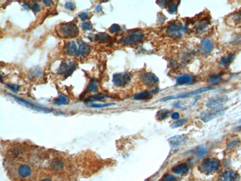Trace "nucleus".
I'll return each mask as SVG.
<instances>
[{
  "label": "nucleus",
  "mask_w": 241,
  "mask_h": 181,
  "mask_svg": "<svg viewBox=\"0 0 241 181\" xmlns=\"http://www.w3.org/2000/svg\"><path fill=\"white\" fill-rule=\"evenodd\" d=\"M220 161L217 158L210 157L205 158L199 165L198 169L201 173L205 175H212L220 169Z\"/></svg>",
  "instance_id": "nucleus-1"
},
{
  "label": "nucleus",
  "mask_w": 241,
  "mask_h": 181,
  "mask_svg": "<svg viewBox=\"0 0 241 181\" xmlns=\"http://www.w3.org/2000/svg\"><path fill=\"white\" fill-rule=\"evenodd\" d=\"M166 33L171 38L179 39L188 33V28L180 22H174L168 27Z\"/></svg>",
  "instance_id": "nucleus-2"
},
{
  "label": "nucleus",
  "mask_w": 241,
  "mask_h": 181,
  "mask_svg": "<svg viewBox=\"0 0 241 181\" xmlns=\"http://www.w3.org/2000/svg\"><path fill=\"white\" fill-rule=\"evenodd\" d=\"M58 33L65 38H74L79 34V29L74 23H64L59 26Z\"/></svg>",
  "instance_id": "nucleus-3"
},
{
  "label": "nucleus",
  "mask_w": 241,
  "mask_h": 181,
  "mask_svg": "<svg viewBox=\"0 0 241 181\" xmlns=\"http://www.w3.org/2000/svg\"><path fill=\"white\" fill-rule=\"evenodd\" d=\"M145 35L143 32L141 31H134L131 32L126 36L122 37L121 38L120 42L126 45H134L138 42L143 41L144 39Z\"/></svg>",
  "instance_id": "nucleus-4"
},
{
  "label": "nucleus",
  "mask_w": 241,
  "mask_h": 181,
  "mask_svg": "<svg viewBox=\"0 0 241 181\" xmlns=\"http://www.w3.org/2000/svg\"><path fill=\"white\" fill-rule=\"evenodd\" d=\"M213 89H215V87L201 88V89H197V90L189 91V92L184 93V94H178V95H173V96H170V97H164L163 99H161V101L164 102V101L171 100V99H183V98H186L188 97H191V96L196 95V94H201V93L205 92V91L213 90Z\"/></svg>",
  "instance_id": "nucleus-5"
},
{
  "label": "nucleus",
  "mask_w": 241,
  "mask_h": 181,
  "mask_svg": "<svg viewBox=\"0 0 241 181\" xmlns=\"http://www.w3.org/2000/svg\"><path fill=\"white\" fill-rule=\"evenodd\" d=\"M131 79V75L129 73H119L113 76L112 82L117 87H125L129 83Z\"/></svg>",
  "instance_id": "nucleus-6"
},
{
  "label": "nucleus",
  "mask_w": 241,
  "mask_h": 181,
  "mask_svg": "<svg viewBox=\"0 0 241 181\" xmlns=\"http://www.w3.org/2000/svg\"><path fill=\"white\" fill-rule=\"evenodd\" d=\"M228 100V98L224 96H218V97H212L207 101L206 107L212 110H220L222 109L223 107V105L226 101Z\"/></svg>",
  "instance_id": "nucleus-7"
},
{
  "label": "nucleus",
  "mask_w": 241,
  "mask_h": 181,
  "mask_svg": "<svg viewBox=\"0 0 241 181\" xmlns=\"http://www.w3.org/2000/svg\"><path fill=\"white\" fill-rule=\"evenodd\" d=\"M225 114V109H222L220 110H208V111H203L200 115V118L204 123H208V122L222 116Z\"/></svg>",
  "instance_id": "nucleus-8"
},
{
  "label": "nucleus",
  "mask_w": 241,
  "mask_h": 181,
  "mask_svg": "<svg viewBox=\"0 0 241 181\" xmlns=\"http://www.w3.org/2000/svg\"><path fill=\"white\" fill-rule=\"evenodd\" d=\"M76 69V63L74 62H62L60 65L57 73L60 75H65V77H68L69 75L74 72Z\"/></svg>",
  "instance_id": "nucleus-9"
},
{
  "label": "nucleus",
  "mask_w": 241,
  "mask_h": 181,
  "mask_svg": "<svg viewBox=\"0 0 241 181\" xmlns=\"http://www.w3.org/2000/svg\"><path fill=\"white\" fill-rule=\"evenodd\" d=\"M215 48V44L210 38H204L200 42V52L201 54L207 55L210 54Z\"/></svg>",
  "instance_id": "nucleus-10"
},
{
  "label": "nucleus",
  "mask_w": 241,
  "mask_h": 181,
  "mask_svg": "<svg viewBox=\"0 0 241 181\" xmlns=\"http://www.w3.org/2000/svg\"><path fill=\"white\" fill-rule=\"evenodd\" d=\"M141 80H142L143 83L148 87H152L159 82L158 77L154 74L150 72L143 74L141 75Z\"/></svg>",
  "instance_id": "nucleus-11"
},
{
  "label": "nucleus",
  "mask_w": 241,
  "mask_h": 181,
  "mask_svg": "<svg viewBox=\"0 0 241 181\" xmlns=\"http://www.w3.org/2000/svg\"><path fill=\"white\" fill-rule=\"evenodd\" d=\"M168 140L171 148H179L185 144V142L187 141V138L183 135H176L168 138Z\"/></svg>",
  "instance_id": "nucleus-12"
},
{
  "label": "nucleus",
  "mask_w": 241,
  "mask_h": 181,
  "mask_svg": "<svg viewBox=\"0 0 241 181\" xmlns=\"http://www.w3.org/2000/svg\"><path fill=\"white\" fill-rule=\"evenodd\" d=\"M226 23L230 26H241V11L232 13L230 16H229L226 19Z\"/></svg>",
  "instance_id": "nucleus-13"
},
{
  "label": "nucleus",
  "mask_w": 241,
  "mask_h": 181,
  "mask_svg": "<svg viewBox=\"0 0 241 181\" xmlns=\"http://www.w3.org/2000/svg\"><path fill=\"white\" fill-rule=\"evenodd\" d=\"M239 175L235 171L227 170L220 176V181H238Z\"/></svg>",
  "instance_id": "nucleus-14"
},
{
  "label": "nucleus",
  "mask_w": 241,
  "mask_h": 181,
  "mask_svg": "<svg viewBox=\"0 0 241 181\" xmlns=\"http://www.w3.org/2000/svg\"><path fill=\"white\" fill-rule=\"evenodd\" d=\"M17 173L22 178H28L32 175V169L27 164H22L18 167Z\"/></svg>",
  "instance_id": "nucleus-15"
},
{
  "label": "nucleus",
  "mask_w": 241,
  "mask_h": 181,
  "mask_svg": "<svg viewBox=\"0 0 241 181\" xmlns=\"http://www.w3.org/2000/svg\"><path fill=\"white\" fill-rule=\"evenodd\" d=\"M10 95V94H9ZM11 97H12L14 98L15 99H16V100L19 101V102H20L22 103V104L23 105H25V106H28V107L31 108V109H33V110H36V111H43V112H46V113H49V112H51V110H49L48 109H45V108H41V107H38V106H36L35 105L32 104L31 103L28 102V101L27 100H25V99H21V98H19L17 97H15V96H13V95H10Z\"/></svg>",
  "instance_id": "nucleus-16"
},
{
  "label": "nucleus",
  "mask_w": 241,
  "mask_h": 181,
  "mask_svg": "<svg viewBox=\"0 0 241 181\" xmlns=\"http://www.w3.org/2000/svg\"><path fill=\"white\" fill-rule=\"evenodd\" d=\"M195 81V77L191 74H183L180 75L177 78V83L179 85H184L193 83Z\"/></svg>",
  "instance_id": "nucleus-17"
},
{
  "label": "nucleus",
  "mask_w": 241,
  "mask_h": 181,
  "mask_svg": "<svg viewBox=\"0 0 241 181\" xmlns=\"http://www.w3.org/2000/svg\"><path fill=\"white\" fill-rule=\"evenodd\" d=\"M79 43V48L78 52H77V56L78 57H82L88 54L91 51V47L88 44L85 43V42L82 41V40H77Z\"/></svg>",
  "instance_id": "nucleus-18"
},
{
  "label": "nucleus",
  "mask_w": 241,
  "mask_h": 181,
  "mask_svg": "<svg viewBox=\"0 0 241 181\" xmlns=\"http://www.w3.org/2000/svg\"><path fill=\"white\" fill-rule=\"evenodd\" d=\"M209 21L206 19H203L200 20L195 25V29L199 33H203L208 28Z\"/></svg>",
  "instance_id": "nucleus-19"
},
{
  "label": "nucleus",
  "mask_w": 241,
  "mask_h": 181,
  "mask_svg": "<svg viewBox=\"0 0 241 181\" xmlns=\"http://www.w3.org/2000/svg\"><path fill=\"white\" fill-rule=\"evenodd\" d=\"M188 171V165L185 163H180L172 168V172L176 175H185Z\"/></svg>",
  "instance_id": "nucleus-20"
},
{
  "label": "nucleus",
  "mask_w": 241,
  "mask_h": 181,
  "mask_svg": "<svg viewBox=\"0 0 241 181\" xmlns=\"http://www.w3.org/2000/svg\"><path fill=\"white\" fill-rule=\"evenodd\" d=\"M235 56H236V54L235 53H231V54H229L225 55L224 57H222L221 60H220V65H221L222 66H224V67L229 66V65H230L232 62H233L234 60H235Z\"/></svg>",
  "instance_id": "nucleus-21"
},
{
  "label": "nucleus",
  "mask_w": 241,
  "mask_h": 181,
  "mask_svg": "<svg viewBox=\"0 0 241 181\" xmlns=\"http://www.w3.org/2000/svg\"><path fill=\"white\" fill-rule=\"evenodd\" d=\"M65 50H66L67 53L68 54L71 56L77 55V52H78V48H77V44L74 41H70L67 43Z\"/></svg>",
  "instance_id": "nucleus-22"
},
{
  "label": "nucleus",
  "mask_w": 241,
  "mask_h": 181,
  "mask_svg": "<svg viewBox=\"0 0 241 181\" xmlns=\"http://www.w3.org/2000/svg\"><path fill=\"white\" fill-rule=\"evenodd\" d=\"M50 167L56 172H60L64 168V163L62 160H54L50 163Z\"/></svg>",
  "instance_id": "nucleus-23"
},
{
  "label": "nucleus",
  "mask_w": 241,
  "mask_h": 181,
  "mask_svg": "<svg viewBox=\"0 0 241 181\" xmlns=\"http://www.w3.org/2000/svg\"><path fill=\"white\" fill-rule=\"evenodd\" d=\"M151 97V92L148 91H144L140 93H138L134 96V99L136 100H143V99H149Z\"/></svg>",
  "instance_id": "nucleus-24"
},
{
  "label": "nucleus",
  "mask_w": 241,
  "mask_h": 181,
  "mask_svg": "<svg viewBox=\"0 0 241 181\" xmlns=\"http://www.w3.org/2000/svg\"><path fill=\"white\" fill-rule=\"evenodd\" d=\"M94 39L99 42H107L111 40V37L105 33H99L95 35Z\"/></svg>",
  "instance_id": "nucleus-25"
},
{
  "label": "nucleus",
  "mask_w": 241,
  "mask_h": 181,
  "mask_svg": "<svg viewBox=\"0 0 241 181\" xmlns=\"http://www.w3.org/2000/svg\"><path fill=\"white\" fill-rule=\"evenodd\" d=\"M195 153L198 156V159H200L201 157H203L206 155L207 151H208V148L204 145H200L198 148H195Z\"/></svg>",
  "instance_id": "nucleus-26"
},
{
  "label": "nucleus",
  "mask_w": 241,
  "mask_h": 181,
  "mask_svg": "<svg viewBox=\"0 0 241 181\" xmlns=\"http://www.w3.org/2000/svg\"><path fill=\"white\" fill-rule=\"evenodd\" d=\"M106 97H107V96L104 95V94H97V95H94V96H92V97H88L87 99L85 100V103L94 102V101H101V100H103V99H105Z\"/></svg>",
  "instance_id": "nucleus-27"
},
{
  "label": "nucleus",
  "mask_w": 241,
  "mask_h": 181,
  "mask_svg": "<svg viewBox=\"0 0 241 181\" xmlns=\"http://www.w3.org/2000/svg\"><path fill=\"white\" fill-rule=\"evenodd\" d=\"M170 114V111L168 109H161L157 113V118L158 120H163L167 117L168 116V114Z\"/></svg>",
  "instance_id": "nucleus-28"
},
{
  "label": "nucleus",
  "mask_w": 241,
  "mask_h": 181,
  "mask_svg": "<svg viewBox=\"0 0 241 181\" xmlns=\"http://www.w3.org/2000/svg\"><path fill=\"white\" fill-rule=\"evenodd\" d=\"M97 90H98V85H97V81L95 79H91L90 81V82H89L88 85L87 91L88 92L95 93L97 92Z\"/></svg>",
  "instance_id": "nucleus-29"
},
{
  "label": "nucleus",
  "mask_w": 241,
  "mask_h": 181,
  "mask_svg": "<svg viewBox=\"0 0 241 181\" xmlns=\"http://www.w3.org/2000/svg\"><path fill=\"white\" fill-rule=\"evenodd\" d=\"M240 144V141L239 140H231L230 142L227 144V150L228 151H232L235 149V148L238 147Z\"/></svg>",
  "instance_id": "nucleus-30"
},
{
  "label": "nucleus",
  "mask_w": 241,
  "mask_h": 181,
  "mask_svg": "<svg viewBox=\"0 0 241 181\" xmlns=\"http://www.w3.org/2000/svg\"><path fill=\"white\" fill-rule=\"evenodd\" d=\"M68 99L65 96L60 95L57 99H55L53 101V104L59 105V106H60V105H65L66 103H68Z\"/></svg>",
  "instance_id": "nucleus-31"
},
{
  "label": "nucleus",
  "mask_w": 241,
  "mask_h": 181,
  "mask_svg": "<svg viewBox=\"0 0 241 181\" xmlns=\"http://www.w3.org/2000/svg\"><path fill=\"white\" fill-rule=\"evenodd\" d=\"M221 80H222L221 74H217L210 77L209 79H208V82L211 84H217L218 83V82H220Z\"/></svg>",
  "instance_id": "nucleus-32"
},
{
  "label": "nucleus",
  "mask_w": 241,
  "mask_h": 181,
  "mask_svg": "<svg viewBox=\"0 0 241 181\" xmlns=\"http://www.w3.org/2000/svg\"><path fill=\"white\" fill-rule=\"evenodd\" d=\"M187 123V120L186 119H181V120H177V121L174 122L171 125V127L173 128H180V127L183 126L185 123Z\"/></svg>",
  "instance_id": "nucleus-33"
},
{
  "label": "nucleus",
  "mask_w": 241,
  "mask_h": 181,
  "mask_svg": "<svg viewBox=\"0 0 241 181\" xmlns=\"http://www.w3.org/2000/svg\"><path fill=\"white\" fill-rule=\"evenodd\" d=\"M115 103H106V104H93L91 105L90 107L94 108V109H100V108L108 107V106H114Z\"/></svg>",
  "instance_id": "nucleus-34"
},
{
  "label": "nucleus",
  "mask_w": 241,
  "mask_h": 181,
  "mask_svg": "<svg viewBox=\"0 0 241 181\" xmlns=\"http://www.w3.org/2000/svg\"><path fill=\"white\" fill-rule=\"evenodd\" d=\"M109 32L110 33H117L120 30V27H119V25H117V24H114L112 25L109 28Z\"/></svg>",
  "instance_id": "nucleus-35"
},
{
  "label": "nucleus",
  "mask_w": 241,
  "mask_h": 181,
  "mask_svg": "<svg viewBox=\"0 0 241 181\" xmlns=\"http://www.w3.org/2000/svg\"><path fill=\"white\" fill-rule=\"evenodd\" d=\"M82 29L85 30H92L93 25L91 23H89V22H85V23H83L82 24Z\"/></svg>",
  "instance_id": "nucleus-36"
},
{
  "label": "nucleus",
  "mask_w": 241,
  "mask_h": 181,
  "mask_svg": "<svg viewBox=\"0 0 241 181\" xmlns=\"http://www.w3.org/2000/svg\"><path fill=\"white\" fill-rule=\"evenodd\" d=\"M177 180V177L174 175H166L163 177V179L162 180V181H176Z\"/></svg>",
  "instance_id": "nucleus-37"
},
{
  "label": "nucleus",
  "mask_w": 241,
  "mask_h": 181,
  "mask_svg": "<svg viewBox=\"0 0 241 181\" xmlns=\"http://www.w3.org/2000/svg\"><path fill=\"white\" fill-rule=\"evenodd\" d=\"M177 10V5L176 4H171L168 8V11L170 13H174Z\"/></svg>",
  "instance_id": "nucleus-38"
},
{
  "label": "nucleus",
  "mask_w": 241,
  "mask_h": 181,
  "mask_svg": "<svg viewBox=\"0 0 241 181\" xmlns=\"http://www.w3.org/2000/svg\"><path fill=\"white\" fill-rule=\"evenodd\" d=\"M7 86H8V89H10L11 91H12L13 92H16L19 89V87L16 85H13V84H7Z\"/></svg>",
  "instance_id": "nucleus-39"
},
{
  "label": "nucleus",
  "mask_w": 241,
  "mask_h": 181,
  "mask_svg": "<svg viewBox=\"0 0 241 181\" xmlns=\"http://www.w3.org/2000/svg\"><path fill=\"white\" fill-rule=\"evenodd\" d=\"M65 7L67 10L73 11V10H74V8H75V4H74V2H66V4H65Z\"/></svg>",
  "instance_id": "nucleus-40"
},
{
  "label": "nucleus",
  "mask_w": 241,
  "mask_h": 181,
  "mask_svg": "<svg viewBox=\"0 0 241 181\" xmlns=\"http://www.w3.org/2000/svg\"><path fill=\"white\" fill-rule=\"evenodd\" d=\"M32 9H33V11L36 13L38 12V11H40V5L37 4V3H35V4H33V6H32Z\"/></svg>",
  "instance_id": "nucleus-41"
},
{
  "label": "nucleus",
  "mask_w": 241,
  "mask_h": 181,
  "mask_svg": "<svg viewBox=\"0 0 241 181\" xmlns=\"http://www.w3.org/2000/svg\"><path fill=\"white\" fill-rule=\"evenodd\" d=\"M80 17L81 19H82V20H86V19H88L89 15H88V13L83 12V13H80Z\"/></svg>",
  "instance_id": "nucleus-42"
},
{
  "label": "nucleus",
  "mask_w": 241,
  "mask_h": 181,
  "mask_svg": "<svg viewBox=\"0 0 241 181\" xmlns=\"http://www.w3.org/2000/svg\"><path fill=\"white\" fill-rule=\"evenodd\" d=\"M171 117L173 120H178L180 117V114L178 112H174L173 114H171Z\"/></svg>",
  "instance_id": "nucleus-43"
},
{
  "label": "nucleus",
  "mask_w": 241,
  "mask_h": 181,
  "mask_svg": "<svg viewBox=\"0 0 241 181\" xmlns=\"http://www.w3.org/2000/svg\"><path fill=\"white\" fill-rule=\"evenodd\" d=\"M43 3L46 6H50L52 5V2L51 1H48V0H46V1H43Z\"/></svg>",
  "instance_id": "nucleus-44"
},
{
  "label": "nucleus",
  "mask_w": 241,
  "mask_h": 181,
  "mask_svg": "<svg viewBox=\"0 0 241 181\" xmlns=\"http://www.w3.org/2000/svg\"><path fill=\"white\" fill-rule=\"evenodd\" d=\"M41 181H53V180H52L51 179L48 178V177H45V178L43 179V180H42Z\"/></svg>",
  "instance_id": "nucleus-45"
}]
</instances>
